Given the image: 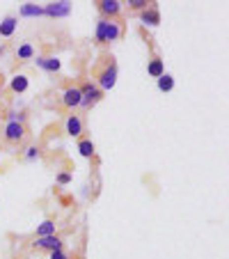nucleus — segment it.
I'll list each match as a JSON object with an SVG mask.
<instances>
[{"instance_id": "24", "label": "nucleus", "mask_w": 229, "mask_h": 259, "mask_svg": "<svg viewBox=\"0 0 229 259\" xmlns=\"http://www.w3.org/2000/svg\"><path fill=\"white\" fill-rule=\"evenodd\" d=\"M147 5H149L147 0H129V7H131V9H137V12L147 9Z\"/></svg>"}, {"instance_id": "20", "label": "nucleus", "mask_w": 229, "mask_h": 259, "mask_svg": "<svg viewBox=\"0 0 229 259\" xmlns=\"http://www.w3.org/2000/svg\"><path fill=\"white\" fill-rule=\"evenodd\" d=\"M105 26H108V19H101L97 21V30H94V39H97V44H103V37H105Z\"/></svg>"}, {"instance_id": "17", "label": "nucleus", "mask_w": 229, "mask_h": 259, "mask_svg": "<svg viewBox=\"0 0 229 259\" xmlns=\"http://www.w3.org/2000/svg\"><path fill=\"white\" fill-rule=\"evenodd\" d=\"M16 58H19L21 62L33 60V58H34V46H33V44H28V41H26V44H21V46L16 48Z\"/></svg>"}, {"instance_id": "12", "label": "nucleus", "mask_w": 229, "mask_h": 259, "mask_svg": "<svg viewBox=\"0 0 229 259\" xmlns=\"http://www.w3.org/2000/svg\"><path fill=\"white\" fill-rule=\"evenodd\" d=\"M16 26H19V19L14 16V14H7L5 19L0 21V37H12L16 32Z\"/></svg>"}, {"instance_id": "6", "label": "nucleus", "mask_w": 229, "mask_h": 259, "mask_svg": "<svg viewBox=\"0 0 229 259\" xmlns=\"http://www.w3.org/2000/svg\"><path fill=\"white\" fill-rule=\"evenodd\" d=\"M46 16H51V19H65L71 14V2H66V0H58V2H48L44 7Z\"/></svg>"}, {"instance_id": "7", "label": "nucleus", "mask_w": 229, "mask_h": 259, "mask_svg": "<svg viewBox=\"0 0 229 259\" xmlns=\"http://www.w3.org/2000/svg\"><path fill=\"white\" fill-rule=\"evenodd\" d=\"M124 34V26L119 19H108V26H105V37L103 44H112V41H119Z\"/></svg>"}, {"instance_id": "5", "label": "nucleus", "mask_w": 229, "mask_h": 259, "mask_svg": "<svg viewBox=\"0 0 229 259\" xmlns=\"http://www.w3.org/2000/svg\"><path fill=\"white\" fill-rule=\"evenodd\" d=\"M80 92H83V106L85 108H92L94 103H98V101L103 99V92H101L94 83H83V85H80Z\"/></svg>"}, {"instance_id": "8", "label": "nucleus", "mask_w": 229, "mask_h": 259, "mask_svg": "<svg viewBox=\"0 0 229 259\" xmlns=\"http://www.w3.org/2000/svg\"><path fill=\"white\" fill-rule=\"evenodd\" d=\"M98 12H101L103 19H119L122 2H119V0H101V2H98Z\"/></svg>"}, {"instance_id": "13", "label": "nucleus", "mask_w": 229, "mask_h": 259, "mask_svg": "<svg viewBox=\"0 0 229 259\" xmlns=\"http://www.w3.org/2000/svg\"><path fill=\"white\" fill-rule=\"evenodd\" d=\"M21 16H26V19H37V16H46L44 7L41 5H34V2H23L19 9Z\"/></svg>"}, {"instance_id": "3", "label": "nucleus", "mask_w": 229, "mask_h": 259, "mask_svg": "<svg viewBox=\"0 0 229 259\" xmlns=\"http://www.w3.org/2000/svg\"><path fill=\"white\" fill-rule=\"evenodd\" d=\"M26 135H28L26 124H21V122H7V124H5V140H7V142L19 145V142L26 140Z\"/></svg>"}, {"instance_id": "4", "label": "nucleus", "mask_w": 229, "mask_h": 259, "mask_svg": "<svg viewBox=\"0 0 229 259\" xmlns=\"http://www.w3.org/2000/svg\"><path fill=\"white\" fill-rule=\"evenodd\" d=\"M62 106L69 108V110H76V108L83 106V92H80V87H76V85L66 87L65 92H62Z\"/></svg>"}, {"instance_id": "1", "label": "nucleus", "mask_w": 229, "mask_h": 259, "mask_svg": "<svg viewBox=\"0 0 229 259\" xmlns=\"http://www.w3.org/2000/svg\"><path fill=\"white\" fill-rule=\"evenodd\" d=\"M105 60H108V58H105ZM115 83H117V65H115L110 58V60L97 71V83H94V85H97L101 92H108V90L115 87Z\"/></svg>"}, {"instance_id": "22", "label": "nucleus", "mask_w": 229, "mask_h": 259, "mask_svg": "<svg viewBox=\"0 0 229 259\" xmlns=\"http://www.w3.org/2000/svg\"><path fill=\"white\" fill-rule=\"evenodd\" d=\"M55 181H58V186H66V184H71L73 181V174L71 172H60L58 177H55Z\"/></svg>"}, {"instance_id": "18", "label": "nucleus", "mask_w": 229, "mask_h": 259, "mask_svg": "<svg viewBox=\"0 0 229 259\" xmlns=\"http://www.w3.org/2000/svg\"><path fill=\"white\" fill-rule=\"evenodd\" d=\"M55 220H44L39 227H37V239H41V236H51V234H55Z\"/></svg>"}, {"instance_id": "19", "label": "nucleus", "mask_w": 229, "mask_h": 259, "mask_svg": "<svg viewBox=\"0 0 229 259\" xmlns=\"http://www.w3.org/2000/svg\"><path fill=\"white\" fill-rule=\"evenodd\" d=\"M156 85L161 92H172L174 90V78H172L170 73H163L161 78H156Z\"/></svg>"}, {"instance_id": "9", "label": "nucleus", "mask_w": 229, "mask_h": 259, "mask_svg": "<svg viewBox=\"0 0 229 259\" xmlns=\"http://www.w3.org/2000/svg\"><path fill=\"white\" fill-rule=\"evenodd\" d=\"M37 66L48 73H58L60 69H62V62H60V58H55V55H39V58H37Z\"/></svg>"}, {"instance_id": "14", "label": "nucleus", "mask_w": 229, "mask_h": 259, "mask_svg": "<svg viewBox=\"0 0 229 259\" xmlns=\"http://www.w3.org/2000/svg\"><path fill=\"white\" fill-rule=\"evenodd\" d=\"M30 87V80H28L26 73H16V76H12V83H9V90H12L14 94H23Z\"/></svg>"}, {"instance_id": "26", "label": "nucleus", "mask_w": 229, "mask_h": 259, "mask_svg": "<svg viewBox=\"0 0 229 259\" xmlns=\"http://www.w3.org/2000/svg\"><path fill=\"white\" fill-rule=\"evenodd\" d=\"M2 55H5V46H0V58H2Z\"/></svg>"}, {"instance_id": "16", "label": "nucleus", "mask_w": 229, "mask_h": 259, "mask_svg": "<svg viewBox=\"0 0 229 259\" xmlns=\"http://www.w3.org/2000/svg\"><path fill=\"white\" fill-rule=\"evenodd\" d=\"M78 154L83 156V159H92L94 156V142H92L90 138H80L78 140Z\"/></svg>"}, {"instance_id": "25", "label": "nucleus", "mask_w": 229, "mask_h": 259, "mask_svg": "<svg viewBox=\"0 0 229 259\" xmlns=\"http://www.w3.org/2000/svg\"><path fill=\"white\" fill-rule=\"evenodd\" d=\"M48 259H69V253H65V250H55V253H51Z\"/></svg>"}, {"instance_id": "2", "label": "nucleus", "mask_w": 229, "mask_h": 259, "mask_svg": "<svg viewBox=\"0 0 229 259\" xmlns=\"http://www.w3.org/2000/svg\"><path fill=\"white\" fill-rule=\"evenodd\" d=\"M33 248L37 250H46V253H55V250H65V241L58 234H51V236H41V239H34Z\"/></svg>"}, {"instance_id": "15", "label": "nucleus", "mask_w": 229, "mask_h": 259, "mask_svg": "<svg viewBox=\"0 0 229 259\" xmlns=\"http://www.w3.org/2000/svg\"><path fill=\"white\" fill-rule=\"evenodd\" d=\"M147 73H149L151 78H161L165 73V62L158 58V55H154L149 60V65H147Z\"/></svg>"}, {"instance_id": "21", "label": "nucleus", "mask_w": 229, "mask_h": 259, "mask_svg": "<svg viewBox=\"0 0 229 259\" xmlns=\"http://www.w3.org/2000/svg\"><path fill=\"white\" fill-rule=\"evenodd\" d=\"M23 156H26V161H37L41 156V149L37 145H30L26 149V154H23Z\"/></svg>"}, {"instance_id": "23", "label": "nucleus", "mask_w": 229, "mask_h": 259, "mask_svg": "<svg viewBox=\"0 0 229 259\" xmlns=\"http://www.w3.org/2000/svg\"><path fill=\"white\" fill-rule=\"evenodd\" d=\"M7 122H21V124H26V115L16 113V110H9L7 113Z\"/></svg>"}, {"instance_id": "10", "label": "nucleus", "mask_w": 229, "mask_h": 259, "mask_svg": "<svg viewBox=\"0 0 229 259\" xmlns=\"http://www.w3.org/2000/svg\"><path fill=\"white\" fill-rule=\"evenodd\" d=\"M83 120H80L78 115H69L66 117V122H65V131H66V135H71V138H80L83 135Z\"/></svg>"}, {"instance_id": "11", "label": "nucleus", "mask_w": 229, "mask_h": 259, "mask_svg": "<svg viewBox=\"0 0 229 259\" xmlns=\"http://www.w3.org/2000/svg\"><path fill=\"white\" fill-rule=\"evenodd\" d=\"M140 21H142L144 26L149 28H156L161 23V12H158V7H147L140 12Z\"/></svg>"}]
</instances>
